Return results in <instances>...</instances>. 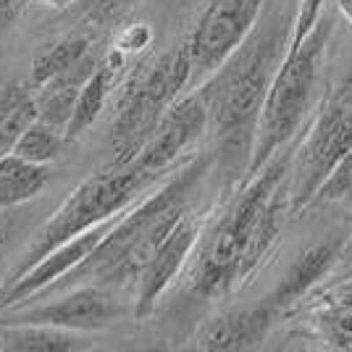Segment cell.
<instances>
[{
    "label": "cell",
    "instance_id": "6da1fadb",
    "mask_svg": "<svg viewBox=\"0 0 352 352\" xmlns=\"http://www.w3.org/2000/svg\"><path fill=\"white\" fill-rule=\"evenodd\" d=\"M292 27L289 3L271 0L248 40L197 89L208 111V132L216 137L221 153L245 163V171L252 158L268 89L289 47Z\"/></svg>",
    "mask_w": 352,
    "mask_h": 352
},
{
    "label": "cell",
    "instance_id": "7a4b0ae2",
    "mask_svg": "<svg viewBox=\"0 0 352 352\" xmlns=\"http://www.w3.org/2000/svg\"><path fill=\"white\" fill-rule=\"evenodd\" d=\"M292 155L271 158L250 184L226 208L219 223L208 232L192 271L190 289L195 297H221L232 292L261 265L276 242L289 203Z\"/></svg>",
    "mask_w": 352,
    "mask_h": 352
},
{
    "label": "cell",
    "instance_id": "3957f363",
    "mask_svg": "<svg viewBox=\"0 0 352 352\" xmlns=\"http://www.w3.org/2000/svg\"><path fill=\"white\" fill-rule=\"evenodd\" d=\"M208 163H210L208 158H195L187 166H182L155 195L142 200L132 213L121 216L103 242L66 279H60L45 294L60 292L66 287H79V284H95V281L126 284L132 279H140L142 268L150 263V258L163 245V239L187 216L192 192L208 171Z\"/></svg>",
    "mask_w": 352,
    "mask_h": 352
},
{
    "label": "cell",
    "instance_id": "277c9868",
    "mask_svg": "<svg viewBox=\"0 0 352 352\" xmlns=\"http://www.w3.org/2000/svg\"><path fill=\"white\" fill-rule=\"evenodd\" d=\"M321 3L323 0H300L294 11L289 47L265 98L248 176L258 174L292 140L308 116L313 92L321 79L326 45L334 30V19L323 14Z\"/></svg>",
    "mask_w": 352,
    "mask_h": 352
},
{
    "label": "cell",
    "instance_id": "5b68a950",
    "mask_svg": "<svg viewBox=\"0 0 352 352\" xmlns=\"http://www.w3.org/2000/svg\"><path fill=\"white\" fill-rule=\"evenodd\" d=\"M153 182H155L153 176L137 171L132 163L121 166V168L105 166L103 171H98L89 179H85L66 197V203L40 226V232L27 245L21 261L16 263V268L11 271V276L6 279V284H11L24 271H30L32 265L37 263L43 255H47L53 248H58V245L69 242L74 236L85 234L92 226L103 223V221L121 216Z\"/></svg>",
    "mask_w": 352,
    "mask_h": 352
},
{
    "label": "cell",
    "instance_id": "8992f818",
    "mask_svg": "<svg viewBox=\"0 0 352 352\" xmlns=\"http://www.w3.org/2000/svg\"><path fill=\"white\" fill-rule=\"evenodd\" d=\"M192 82V60L187 43L176 45L161 58L147 63L145 72L137 74L126 87L118 113L111 126L116 155L108 166H129L140 155L142 145L158 126L163 113L179 100L182 89Z\"/></svg>",
    "mask_w": 352,
    "mask_h": 352
},
{
    "label": "cell",
    "instance_id": "52a82bcc",
    "mask_svg": "<svg viewBox=\"0 0 352 352\" xmlns=\"http://www.w3.org/2000/svg\"><path fill=\"white\" fill-rule=\"evenodd\" d=\"M352 153V89L339 92L316 118L305 142L292 155L289 203L292 213L313 206L331 171Z\"/></svg>",
    "mask_w": 352,
    "mask_h": 352
},
{
    "label": "cell",
    "instance_id": "ba28073f",
    "mask_svg": "<svg viewBox=\"0 0 352 352\" xmlns=\"http://www.w3.org/2000/svg\"><path fill=\"white\" fill-rule=\"evenodd\" d=\"M265 0H210L192 30L187 47L192 60V82H206L255 30Z\"/></svg>",
    "mask_w": 352,
    "mask_h": 352
},
{
    "label": "cell",
    "instance_id": "9c48e42d",
    "mask_svg": "<svg viewBox=\"0 0 352 352\" xmlns=\"http://www.w3.org/2000/svg\"><path fill=\"white\" fill-rule=\"evenodd\" d=\"M203 132H208V111L200 95L192 92L187 98H179L163 113L158 126L147 137V142L132 161V166L137 171L158 179L179 161V155L187 147H192L203 137Z\"/></svg>",
    "mask_w": 352,
    "mask_h": 352
},
{
    "label": "cell",
    "instance_id": "30bf717a",
    "mask_svg": "<svg viewBox=\"0 0 352 352\" xmlns=\"http://www.w3.org/2000/svg\"><path fill=\"white\" fill-rule=\"evenodd\" d=\"M116 219H108L98 226H92L85 234L74 236L69 242H63L58 248H53L47 255H43L30 271H24L21 276L6 287H0V310H14L19 308L24 300L30 297H40L47 289H53L60 279H66L76 265L87 258L92 250L98 248L105 239V234L113 229Z\"/></svg>",
    "mask_w": 352,
    "mask_h": 352
},
{
    "label": "cell",
    "instance_id": "8fae6325",
    "mask_svg": "<svg viewBox=\"0 0 352 352\" xmlns=\"http://www.w3.org/2000/svg\"><path fill=\"white\" fill-rule=\"evenodd\" d=\"M118 316L113 297L98 284H79L56 302H40L34 308L19 310L16 323H45L69 331H98Z\"/></svg>",
    "mask_w": 352,
    "mask_h": 352
},
{
    "label": "cell",
    "instance_id": "7c38bea8",
    "mask_svg": "<svg viewBox=\"0 0 352 352\" xmlns=\"http://www.w3.org/2000/svg\"><path fill=\"white\" fill-rule=\"evenodd\" d=\"M197 221L190 213L174 226V232L163 239V245L155 250V255L150 258V263L142 268L140 274V287H137V305H134V316L137 318H147L155 302L161 300V294L168 289V284L176 279V274L182 271V265L187 263L190 252L197 245Z\"/></svg>",
    "mask_w": 352,
    "mask_h": 352
},
{
    "label": "cell",
    "instance_id": "4fadbf2b",
    "mask_svg": "<svg viewBox=\"0 0 352 352\" xmlns=\"http://www.w3.org/2000/svg\"><path fill=\"white\" fill-rule=\"evenodd\" d=\"M276 313L279 308L268 297L255 305L226 310L200 329V334L195 337V347L210 352L252 350L265 339Z\"/></svg>",
    "mask_w": 352,
    "mask_h": 352
},
{
    "label": "cell",
    "instance_id": "5bb4252c",
    "mask_svg": "<svg viewBox=\"0 0 352 352\" xmlns=\"http://www.w3.org/2000/svg\"><path fill=\"white\" fill-rule=\"evenodd\" d=\"M100 60L95 58V53L89 50L85 58L79 63H74L69 72L53 76L50 82L40 85V92H37V113H40V121L56 126L60 132H66L69 121H72L74 105H76V98L85 87L92 72L98 69Z\"/></svg>",
    "mask_w": 352,
    "mask_h": 352
},
{
    "label": "cell",
    "instance_id": "9a60e30c",
    "mask_svg": "<svg viewBox=\"0 0 352 352\" xmlns=\"http://www.w3.org/2000/svg\"><path fill=\"white\" fill-rule=\"evenodd\" d=\"M121 63H124V53L121 50H113L108 58L98 63V69L92 72V76L85 82V87H82L79 98H76L72 121H69V126L63 132L66 140H79L100 118L105 103H108V95H111L113 85H116V74L121 69Z\"/></svg>",
    "mask_w": 352,
    "mask_h": 352
},
{
    "label": "cell",
    "instance_id": "2e32d148",
    "mask_svg": "<svg viewBox=\"0 0 352 352\" xmlns=\"http://www.w3.org/2000/svg\"><path fill=\"white\" fill-rule=\"evenodd\" d=\"M334 258H337V248H334V245H316V248L305 250V252L289 265V271L284 274V279L279 281V287L268 294V300L279 310L287 308L294 300H300V297L308 292L310 287L329 271V265L334 263Z\"/></svg>",
    "mask_w": 352,
    "mask_h": 352
},
{
    "label": "cell",
    "instance_id": "e0dca14e",
    "mask_svg": "<svg viewBox=\"0 0 352 352\" xmlns=\"http://www.w3.org/2000/svg\"><path fill=\"white\" fill-rule=\"evenodd\" d=\"M32 87L24 82H0V158L8 155L21 132L40 118Z\"/></svg>",
    "mask_w": 352,
    "mask_h": 352
},
{
    "label": "cell",
    "instance_id": "ac0fdd59",
    "mask_svg": "<svg viewBox=\"0 0 352 352\" xmlns=\"http://www.w3.org/2000/svg\"><path fill=\"white\" fill-rule=\"evenodd\" d=\"M82 339L69 329L45 323H16L0 326V352H69Z\"/></svg>",
    "mask_w": 352,
    "mask_h": 352
},
{
    "label": "cell",
    "instance_id": "d6986e66",
    "mask_svg": "<svg viewBox=\"0 0 352 352\" xmlns=\"http://www.w3.org/2000/svg\"><path fill=\"white\" fill-rule=\"evenodd\" d=\"M50 171L16 153L0 158V210L27 203L47 187Z\"/></svg>",
    "mask_w": 352,
    "mask_h": 352
},
{
    "label": "cell",
    "instance_id": "ffe728a7",
    "mask_svg": "<svg viewBox=\"0 0 352 352\" xmlns=\"http://www.w3.org/2000/svg\"><path fill=\"white\" fill-rule=\"evenodd\" d=\"M89 50H92V40L87 34H63L50 45H45L32 60V85L40 87L45 82H50L53 76L69 72Z\"/></svg>",
    "mask_w": 352,
    "mask_h": 352
},
{
    "label": "cell",
    "instance_id": "44dd1931",
    "mask_svg": "<svg viewBox=\"0 0 352 352\" xmlns=\"http://www.w3.org/2000/svg\"><path fill=\"white\" fill-rule=\"evenodd\" d=\"M63 142H66V134L37 118V121H32L30 126L21 132V137L16 140V145L11 153L27 158V161H32V163L45 166V163L58 158Z\"/></svg>",
    "mask_w": 352,
    "mask_h": 352
},
{
    "label": "cell",
    "instance_id": "7402d4cb",
    "mask_svg": "<svg viewBox=\"0 0 352 352\" xmlns=\"http://www.w3.org/2000/svg\"><path fill=\"white\" fill-rule=\"evenodd\" d=\"M331 200H352V153L339 163L337 168L331 171V176L323 182V187L318 190V195H316L313 206H318V203H331Z\"/></svg>",
    "mask_w": 352,
    "mask_h": 352
},
{
    "label": "cell",
    "instance_id": "603a6c76",
    "mask_svg": "<svg viewBox=\"0 0 352 352\" xmlns=\"http://www.w3.org/2000/svg\"><path fill=\"white\" fill-rule=\"evenodd\" d=\"M132 0H82V11L87 21H108L118 16Z\"/></svg>",
    "mask_w": 352,
    "mask_h": 352
},
{
    "label": "cell",
    "instance_id": "cb8c5ba5",
    "mask_svg": "<svg viewBox=\"0 0 352 352\" xmlns=\"http://www.w3.org/2000/svg\"><path fill=\"white\" fill-rule=\"evenodd\" d=\"M150 37H153V32H150L147 24L126 27V32L118 37L116 50H121V53H126V50H140V47H145V45L150 43Z\"/></svg>",
    "mask_w": 352,
    "mask_h": 352
},
{
    "label": "cell",
    "instance_id": "d4e9b609",
    "mask_svg": "<svg viewBox=\"0 0 352 352\" xmlns=\"http://www.w3.org/2000/svg\"><path fill=\"white\" fill-rule=\"evenodd\" d=\"M19 8H21V0H0V34L14 24Z\"/></svg>",
    "mask_w": 352,
    "mask_h": 352
},
{
    "label": "cell",
    "instance_id": "484cf974",
    "mask_svg": "<svg viewBox=\"0 0 352 352\" xmlns=\"http://www.w3.org/2000/svg\"><path fill=\"white\" fill-rule=\"evenodd\" d=\"M32 6H47V8H56V11H63V8H69L74 6L76 0H27Z\"/></svg>",
    "mask_w": 352,
    "mask_h": 352
},
{
    "label": "cell",
    "instance_id": "4316f807",
    "mask_svg": "<svg viewBox=\"0 0 352 352\" xmlns=\"http://www.w3.org/2000/svg\"><path fill=\"white\" fill-rule=\"evenodd\" d=\"M8 223L0 219V258H3V252H6V245H8Z\"/></svg>",
    "mask_w": 352,
    "mask_h": 352
},
{
    "label": "cell",
    "instance_id": "83f0119b",
    "mask_svg": "<svg viewBox=\"0 0 352 352\" xmlns=\"http://www.w3.org/2000/svg\"><path fill=\"white\" fill-rule=\"evenodd\" d=\"M337 6H339V11L347 16V21L352 24V0H337Z\"/></svg>",
    "mask_w": 352,
    "mask_h": 352
}]
</instances>
